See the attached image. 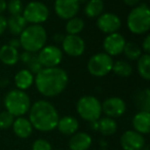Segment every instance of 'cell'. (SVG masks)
<instances>
[{
  "label": "cell",
  "mask_w": 150,
  "mask_h": 150,
  "mask_svg": "<svg viewBox=\"0 0 150 150\" xmlns=\"http://www.w3.org/2000/svg\"><path fill=\"white\" fill-rule=\"evenodd\" d=\"M68 74L60 67L42 68L34 77L37 91L46 98H52L62 94L68 86Z\"/></svg>",
  "instance_id": "obj_1"
},
{
  "label": "cell",
  "mask_w": 150,
  "mask_h": 150,
  "mask_svg": "<svg viewBox=\"0 0 150 150\" xmlns=\"http://www.w3.org/2000/svg\"><path fill=\"white\" fill-rule=\"evenodd\" d=\"M60 119L58 110L50 102L38 100L31 104L29 110V120L33 129L39 132H50L57 129Z\"/></svg>",
  "instance_id": "obj_2"
},
{
  "label": "cell",
  "mask_w": 150,
  "mask_h": 150,
  "mask_svg": "<svg viewBox=\"0 0 150 150\" xmlns=\"http://www.w3.org/2000/svg\"><path fill=\"white\" fill-rule=\"evenodd\" d=\"M21 47L26 52L36 54L45 46L47 41V33L41 25H29L19 36Z\"/></svg>",
  "instance_id": "obj_3"
},
{
  "label": "cell",
  "mask_w": 150,
  "mask_h": 150,
  "mask_svg": "<svg viewBox=\"0 0 150 150\" xmlns=\"http://www.w3.org/2000/svg\"><path fill=\"white\" fill-rule=\"evenodd\" d=\"M127 25L129 32L136 35H142L150 29V11L146 3H142L129 11L127 18Z\"/></svg>",
  "instance_id": "obj_4"
},
{
  "label": "cell",
  "mask_w": 150,
  "mask_h": 150,
  "mask_svg": "<svg viewBox=\"0 0 150 150\" xmlns=\"http://www.w3.org/2000/svg\"><path fill=\"white\" fill-rule=\"evenodd\" d=\"M5 110L15 117L24 116L31 107L30 97L25 91L15 88L7 92L3 100Z\"/></svg>",
  "instance_id": "obj_5"
},
{
  "label": "cell",
  "mask_w": 150,
  "mask_h": 150,
  "mask_svg": "<svg viewBox=\"0 0 150 150\" xmlns=\"http://www.w3.org/2000/svg\"><path fill=\"white\" fill-rule=\"evenodd\" d=\"M76 111L82 119L91 122L101 118L102 105L96 97L82 96L76 103Z\"/></svg>",
  "instance_id": "obj_6"
},
{
  "label": "cell",
  "mask_w": 150,
  "mask_h": 150,
  "mask_svg": "<svg viewBox=\"0 0 150 150\" xmlns=\"http://www.w3.org/2000/svg\"><path fill=\"white\" fill-rule=\"evenodd\" d=\"M113 59L106 52H98L90 58L88 62V71L95 77H104L111 72Z\"/></svg>",
  "instance_id": "obj_7"
},
{
  "label": "cell",
  "mask_w": 150,
  "mask_h": 150,
  "mask_svg": "<svg viewBox=\"0 0 150 150\" xmlns=\"http://www.w3.org/2000/svg\"><path fill=\"white\" fill-rule=\"evenodd\" d=\"M23 17L31 25H41L50 17V9L40 1H31L23 9Z\"/></svg>",
  "instance_id": "obj_8"
},
{
  "label": "cell",
  "mask_w": 150,
  "mask_h": 150,
  "mask_svg": "<svg viewBox=\"0 0 150 150\" xmlns=\"http://www.w3.org/2000/svg\"><path fill=\"white\" fill-rule=\"evenodd\" d=\"M37 58L43 68L59 67L63 60V52L57 45H45L38 52Z\"/></svg>",
  "instance_id": "obj_9"
},
{
  "label": "cell",
  "mask_w": 150,
  "mask_h": 150,
  "mask_svg": "<svg viewBox=\"0 0 150 150\" xmlns=\"http://www.w3.org/2000/svg\"><path fill=\"white\" fill-rule=\"evenodd\" d=\"M80 4L77 0H56L54 13L60 19L69 20L76 17L79 11Z\"/></svg>",
  "instance_id": "obj_10"
},
{
  "label": "cell",
  "mask_w": 150,
  "mask_h": 150,
  "mask_svg": "<svg viewBox=\"0 0 150 150\" xmlns=\"http://www.w3.org/2000/svg\"><path fill=\"white\" fill-rule=\"evenodd\" d=\"M101 105H102V113H104L107 117L113 119L122 116L127 110V104L119 97L107 98Z\"/></svg>",
  "instance_id": "obj_11"
},
{
  "label": "cell",
  "mask_w": 150,
  "mask_h": 150,
  "mask_svg": "<svg viewBox=\"0 0 150 150\" xmlns=\"http://www.w3.org/2000/svg\"><path fill=\"white\" fill-rule=\"evenodd\" d=\"M97 27L105 34H111L117 32L121 27V20L113 13H102L97 18Z\"/></svg>",
  "instance_id": "obj_12"
},
{
  "label": "cell",
  "mask_w": 150,
  "mask_h": 150,
  "mask_svg": "<svg viewBox=\"0 0 150 150\" xmlns=\"http://www.w3.org/2000/svg\"><path fill=\"white\" fill-rule=\"evenodd\" d=\"M62 48L70 57H80L86 50V42L79 35L67 34L62 41Z\"/></svg>",
  "instance_id": "obj_13"
},
{
  "label": "cell",
  "mask_w": 150,
  "mask_h": 150,
  "mask_svg": "<svg viewBox=\"0 0 150 150\" xmlns=\"http://www.w3.org/2000/svg\"><path fill=\"white\" fill-rule=\"evenodd\" d=\"M125 38L118 32L111 33L105 37L103 41V48L105 52L110 57H116L122 54L125 45Z\"/></svg>",
  "instance_id": "obj_14"
},
{
  "label": "cell",
  "mask_w": 150,
  "mask_h": 150,
  "mask_svg": "<svg viewBox=\"0 0 150 150\" xmlns=\"http://www.w3.org/2000/svg\"><path fill=\"white\" fill-rule=\"evenodd\" d=\"M123 150H142L145 147V138L136 131H127L120 137Z\"/></svg>",
  "instance_id": "obj_15"
},
{
  "label": "cell",
  "mask_w": 150,
  "mask_h": 150,
  "mask_svg": "<svg viewBox=\"0 0 150 150\" xmlns=\"http://www.w3.org/2000/svg\"><path fill=\"white\" fill-rule=\"evenodd\" d=\"M134 129L141 135H147L150 132V112L149 111H139L133 117Z\"/></svg>",
  "instance_id": "obj_16"
},
{
  "label": "cell",
  "mask_w": 150,
  "mask_h": 150,
  "mask_svg": "<svg viewBox=\"0 0 150 150\" xmlns=\"http://www.w3.org/2000/svg\"><path fill=\"white\" fill-rule=\"evenodd\" d=\"M92 145V137L88 133L76 132L69 140L70 150H88Z\"/></svg>",
  "instance_id": "obj_17"
},
{
  "label": "cell",
  "mask_w": 150,
  "mask_h": 150,
  "mask_svg": "<svg viewBox=\"0 0 150 150\" xmlns=\"http://www.w3.org/2000/svg\"><path fill=\"white\" fill-rule=\"evenodd\" d=\"M13 129L16 136L21 139H26L30 137L33 133V127L28 118L24 116L17 117L13 123Z\"/></svg>",
  "instance_id": "obj_18"
},
{
  "label": "cell",
  "mask_w": 150,
  "mask_h": 150,
  "mask_svg": "<svg viewBox=\"0 0 150 150\" xmlns=\"http://www.w3.org/2000/svg\"><path fill=\"white\" fill-rule=\"evenodd\" d=\"M78 127H79L78 120L70 115L60 118L58 121V125H57V129H59V132L65 136L74 135L78 131Z\"/></svg>",
  "instance_id": "obj_19"
},
{
  "label": "cell",
  "mask_w": 150,
  "mask_h": 150,
  "mask_svg": "<svg viewBox=\"0 0 150 150\" xmlns=\"http://www.w3.org/2000/svg\"><path fill=\"white\" fill-rule=\"evenodd\" d=\"M19 50L8 44L0 47V61L6 66H15L19 62Z\"/></svg>",
  "instance_id": "obj_20"
},
{
  "label": "cell",
  "mask_w": 150,
  "mask_h": 150,
  "mask_svg": "<svg viewBox=\"0 0 150 150\" xmlns=\"http://www.w3.org/2000/svg\"><path fill=\"white\" fill-rule=\"evenodd\" d=\"M34 83V75L28 69H22L15 75V84L18 90L26 91Z\"/></svg>",
  "instance_id": "obj_21"
},
{
  "label": "cell",
  "mask_w": 150,
  "mask_h": 150,
  "mask_svg": "<svg viewBox=\"0 0 150 150\" xmlns=\"http://www.w3.org/2000/svg\"><path fill=\"white\" fill-rule=\"evenodd\" d=\"M7 20V29L13 36H20L28 26V23L22 15L11 16Z\"/></svg>",
  "instance_id": "obj_22"
},
{
  "label": "cell",
  "mask_w": 150,
  "mask_h": 150,
  "mask_svg": "<svg viewBox=\"0 0 150 150\" xmlns=\"http://www.w3.org/2000/svg\"><path fill=\"white\" fill-rule=\"evenodd\" d=\"M104 11L103 0H88L84 6V13L88 18L94 19L101 16Z\"/></svg>",
  "instance_id": "obj_23"
},
{
  "label": "cell",
  "mask_w": 150,
  "mask_h": 150,
  "mask_svg": "<svg viewBox=\"0 0 150 150\" xmlns=\"http://www.w3.org/2000/svg\"><path fill=\"white\" fill-rule=\"evenodd\" d=\"M99 129L98 131L103 136H112L117 131V123L113 118L110 117H102L98 119Z\"/></svg>",
  "instance_id": "obj_24"
},
{
  "label": "cell",
  "mask_w": 150,
  "mask_h": 150,
  "mask_svg": "<svg viewBox=\"0 0 150 150\" xmlns=\"http://www.w3.org/2000/svg\"><path fill=\"white\" fill-rule=\"evenodd\" d=\"M137 70L143 79H150V56L149 54H142L137 60Z\"/></svg>",
  "instance_id": "obj_25"
},
{
  "label": "cell",
  "mask_w": 150,
  "mask_h": 150,
  "mask_svg": "<svg viewBox=\"0 0 150 150\" xmlns=\"http://www.w3.org/2000/svg\"><path fill=\"white\" fill-rule=\"evenodd\" d=\"M113 73L119 77H129L133 73V67L129 63L122 60H118L116 62H113L112 70Z\"/></svg>",
  "instance_id": "obj_26"
},
{
  "label": "cell",
  "mask_w": 150,
  "mask_h": 150,
  "mask_svg": "<svg viewBox=\"0 0 150 150\" xmlns=\"http://www.w3.org/2000/svg\"><path fill=\"white\" fill-rule=\"evenodd\" d=\"M84 29V22L81 18L74 17L67 20L65 30L69 35H78Z\"/></svg>",
  "instance_id": "obj_27"
},
{
  "label": "cell",
  "mask_w": 150,
  "mask_h": 150,
  "mask_svg": "<svg viewBox=\"0 0 150 150\" xmlns=\"http://www.w3.org/2000/svg\"><path fill=\"white\" fill-rule=\"evenodd\" d=\"M136 104L140 111H149L150 110V92L149 88L141 91L136 96Z\"/></svg>",
  "instance_id": "obj_28"
},
{
  "label": "cell",
  "mask_w": 150,
  "mask_h": 150,
  "mask_svg": "<svg viewBox=\"0 0 150 150\" xmlns=\"http://www.w3.org/2000/svg\"><path fill=\"white\" fill-rule=\"evenodd\" d=\"M123 54L129 60L137 61L142 56V50L137 43L134 42H125V45L123 47Z\"/></svg>",
  "instance_id": "obj_29"
},
{
  "label": "cell",
  "mask_w": 150,
  "mask_h": 150,
  "mask_svg": "<svg viewBox=\"0 0 150 150\" xmlns=\"http://www.w3.org/2000/svg\"><path fill=\"white\" fill-rule=\"evenodd\" d=\"M15 121V116L11 115L6 110L0 112V129H7L13 127V123Z\"/></svg>",
  "instance_id": "obj_30"
},
{
  "label": "cell",
  "mask_w": 150,
  "mask_h": 150,
  "mask_svg": "<svg viewBox=\"0 0 150 150\" xmlns=\"http://www.w3.org/2000/svg\"><path fill=\"white\" fill-rule=\"evenodd\" d=\"M24 9V4L22 0H11L7 2L6 11L11 13V16L15 15H22Z\"/></svg>",
  "instance_id": "obj_31"
},
{
  "label": "cell",
  "mask_w": 150,
  "mask_h": 150,
  "mask_svg": "<svg viewBox=\"0 0 150 150\" xmlns=\"http://www.w3.org/2000/svg\"><path fill=\"white\" fill-rule=\"evenodd\" d=\"M42 68H43V67H42V65L40 64L37 56L34 54L32 60L30 61L29 64H28V70H29L33 75H36L38 72H40V71L42 70Z\"/></svg>",
  "instance_id": "obj_32"
},
{
  "label": "cell",
  "mask_w": 150,
  "mask_h": 150,
  "mask_svg": "<svg viewBox=\"0 0 150 150\" xmlns=\"http://www.w3.org/2000/svg\"><path fill=\"white\" fill-rule=\"evenodd\" d=\"M32 150H52V145L46 140L37 139L32 145Z\"/></svg>",
  "instance_id": "obj_33"
},
{
  "label": "cell",
  "mask_w": 150,
  "mask_h": 150,
  "mask_svg": "<svg viewBox=\"0 0 150 150\" xmlns=\"http://www.w3.org/2000/svg\"><path fill=\"white\" fill-rule=\"evenodd\" d=\"M35 54H32V52H26V50H24L23 52H22L21 54H20L19 57V60H21L22 62L24 63V64H29V62L32 60V58H33V56Z\"/></svg>",
  "instance_id": "obj_34"
},
{
  "label": "cell",
  "mask_w": 150,
  "mask_h": 150,
  "mask_svg": "<svg viewBox=\"0 0 150 150\" xmlns=\"http://www.w3.org/2000/svg\"><path fill=\"white\" fill-rule=\"evenodd\" d=\"M141 50L144 52V54H149L150 52V35L149 34H147L146 37L144 38L143 42H142Z\"/></svg>",
  "instance_id": "obj_35"
},
{
  "label": "cell",
  "mask_w": 150,
  "mask_h": 150,
  "mask_svg": "<svg viewBox=\"0 0 150 150\" xmlns=\"http://www.w3.org/2000/svg\"><path fill=\"white\" fill-rule=\"evenodd\" d=\"M7 29V20L2 15H0V36L2 35Z\"/></svg>",
  "instance_id": "obj_36"
},
{
  "label": "cell",
  "mask_w": 150,
  "mask_h": 150,
  "mask_svg": "<svg viewBox=\"0 0 150 150\" xmlns=\"http://www.w3.org/2000/svg\"><path fill=\"white\" fill-rule=\"evenodd\" d=\"M7 44H8V45H11V46H13V47L17 48V50L20 47V46H21V43H20V39H19V38H16V37L9 40V42Z\"/></svg>",
  "instance_id": "obj_37"
},
{
  "label": "cell",
  "mask_w": 150,
  "mask_h": 150,
  "mask_svg": "<svg viewBox=\"0 0 150 150\" xmlns=\"http://www.w3.org/2000/svg\"><path fill=\"white\" fill-rule=\"evenodd\" d=\"M123 2L129 6H137L141 2V0H123Z\"/></svg>",
  "instance_id": "obj_38"
},
{
  "label": "cell",
  "mask_w": 150,
  "mask_h": 150,
  "mask_svg": "<svg viewBox=\"0 0 150 150\" xmlns=\"http://www.w3.org/2000/svg\"><path fill=\"white\" fill-rule=\"evenodd\" d=\"M64 37L65 36L61 33H56L54 35V40L57 42V43H62V41L64 40Z\"/></svg>",
  "instance_id": "obj_39"
},
{
  "label": "cell",
  "mask_w": 150,
  "mask_h": 150,
  "mask_svg": "<svg viewBox=\"0 0 150 150\" xmlns=\"http://www.w3.org/2000/svg\"><path fill=\"white\" fill-rule=\"evenodd\" d=\"M6 6H7L6 0H0V15H2L6 11Z\"/></svg>",
  "instance_id": "obj_40"
},
{
  "label": "cell",
  "mask_w": 150,
  "mask_h": 150,
  "mask_svg": "<svg viewBox=\"0 0 150 150\" xmlns=\"http://www.w3.org/2000/svg\"><path fill=\"white\" fill-rule=\"evenodd\" d=\"M9 83V79L7 77L0 78V88H6Z\"/></svg>",
  "instance_id": "obj_41"
},
{
  "label": "cell",
  "mask_w": 150,
  "mask_h": 150,
  "mask_svg": "<svg viewBox=\"0 0 150 150\" xmlns=\"http://www.w3.org/2000/svg\"><path fill=\"white\" fill-rule=\"evenodd\" d=\"M90 125H91V129H92L93 131H98V129H99V122H98V120L91 121Z\"/></svg>",
  "instance_id": "obj_42"
},
{
  "label": "cell",
  "mask_w": 150,
  "mask_h": 150,
  "mask_svg": "<svg viewBox=\"0 0 150 150\" xmlns=\"http://www.w3.org/2000/svg\"><path fill=\"white\" fill-rule=\"evenodd\" d=\"M100 146H101V147H103V148H104V150H105V148H106V146H107L106 142H105V141H103V140H102V141H100Z\"/></svg>",
  "instance_id": "obj_43"
},
{
  "label": "cell",
  "mask_w": 150,
  "mask_h": 150,
  "mask_svg": "<svg viewBox=\"0 0 150 150\" xmlns=\"http://www.w3.org/2000/svg\"><path fill=\"white\" fill-rule=\"evenodd\" d=\"M78 2H79V4H83V3H86L88 1V0H77Z\"/></svg>",
  "instance_id": "obj_44"
},
{
  "label": "cell",
  "mask_w": 150,
  "mask_h": 150,
  "mask_svg": "<svg viewBox=\"0 0 150 150\" xmlns=\"http://www.w3.org/2000/svg\"><path fill=\"white\" fill-rule=\"evenodd\" d=\"M142 150H149V149H148V148H145V149H142Z\"/></svg>",
  "instance_id": "obj_45"
}]
</instances>
